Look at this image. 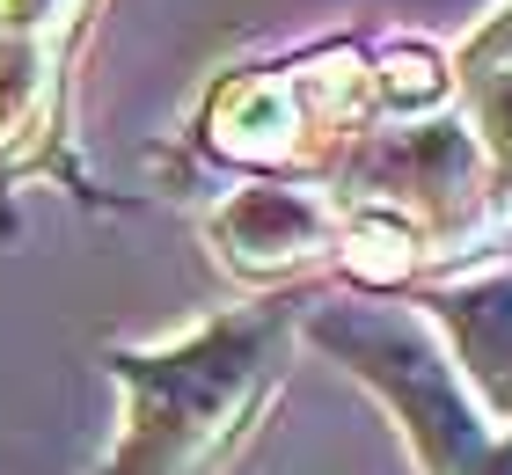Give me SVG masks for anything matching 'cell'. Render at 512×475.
<instances>
[{
  "instance_id": "obj_4",
  "label": "cell",
  "mask_w": 512,
  "mask_h": 475,
  "mask_svg": "<svg viewBox=\"0 0 512 475\" xmlns=\"http://www.w3.org/2000/svg\"><path fill=\"white\" fill-rule=\"evenodd\" d=\"M52 8H59V0H0V22H37Z\"/></svg>"
},
{
  "instance_id": "obj_2",
  "label": "cell",
  "mask_w": 512,
  "mask_h": 475,
  "mask_svg": "<svg viewBox=\"0 0 512 475\" xmlns=\"http://www.w3.org/2000/svg\"><path fill=\"white\" fill-rule=\"evenodd\" d=\"M322 344H337L366 380H381V388L403 402L410 432L432 454L439 475H512V446L505 454L483 446L476 417L461 410L454 388H447V366H439L403 322H388V315H322Z\"/></svg>"
},
{
  "instance_id": "obj_3",
  "label": "cell",
  "mask_w": 512,
  "mask_h": 475,
  "mask_svg": "<svg viewBox=\"0 0 512 475\" xmlns=\"http://www.w3.org/2000/svg\"><path fill=\"white\" fill-rule=\"evenodd\" d=\"M454 315H461V337H469L483 380H491L498 402L512 410V293H476V300H461Z\"/></svg>"
},
{
  "instance_id": "obj_1",
  "label": "cell",
  "mask_w": 512,
  "mask_h": 475,
  "mask_svg": "<svg viewBox=\"0 0 512 475\" xmlns=\"http://www.w3.org/2000/svg\"><path fill=\"white\" fill-rule=\"evenodd\" d=\"M132 380H139V424L118 475H183L242 410L256 380V329L198 337L191 351H176L161 366H132Z\"/></svg>"
}]
</instances>
